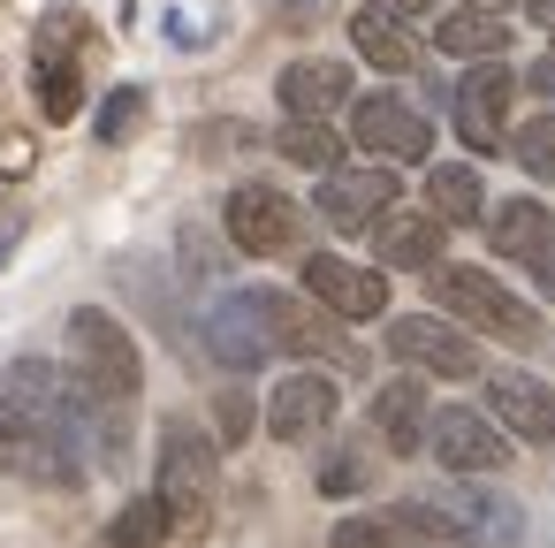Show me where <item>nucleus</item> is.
I'll return each instance as SVG.
<instances>
[{
    "label": "nucleus",
    "mask_w": 555,
    "mask_h": 548,
    "mask_svg": "<svg viewBox=\"0 0 555 548\" xmlns=\"http://www.w3.org/2000/svg\"><path fill=\"white\" fill-rule=\"evenodd\" d=\"M267 343H274V351H289V358H335V366H358V351H350L343 320H327V313L297 305L289 290H267Z\"/></svg>",
    "instance_id": "11"
},
{
    "label": "nucleus",
    "mask_w": 555,
    "mask_h": 548,
    "mask_svg": "<svg viewBox=\"0 0 555 548\" xmlns=\"http://www.w3.org/2000/svg\"><path fill=\"white\" fill-rule=\"evenodd\" d=\"M350 47H358L373 69H388V77L418 69V47H411V31H403L396 16H380V9H358V16H350Z\"/></svg>",
    "instance_id": "23"
},
{
    "label": "nucleus",
    "mask_w": 555,
    "mask_h": 548,
    "mask_svg": "<svg viewBox=\"0 0 555 548\" xmlns=\"http://www.w3.org/2000/svg\"><path fill=\"white\" fill-rule=\"evenodd\" d=\"M532 275H540V282H547V297H555V252H547V259H540Z\"/></svg>",
    "instance_id": "34"
},
{
    "label": "nucleus",
    "mask_w": 555,
    "mask_h": 548,
    "mask_svg": "<svg viewBox=\"0 0 555 548\" xmlns=\"http://www.w3.org/2000/svg\"><path fill=\"white\" fill-rule=\"evenodd\" d=\"M396 168H335V176H320V214H327V229H343V237H358V229H373L380 214H396Z\"/></svg>",
    "instance_id": "8"
},
{
    "label": "nucleus",
    "mask_w": 555,
    "mask_h": 548,
    "mask_svg": "<svg viewBox=\"0 0 555 548\" xmlns=\"http://www.w3.org/2000/svg\"><path fill=\"white\" fill-rule=\"evenodd\" d=\"M525 85H532V92L555 107V54H547V62H532V69H525Z\"/></svg>",
    "instance_id": "30"
},
{
    "label": "nucleus",
    "mask_w": 555,
    "mask_h": 548,
    "mask_svg": "<svg viewBox=\"0 0 555 548\" xmlns=\"http://www.w3.org/2000/svg\"><path fill=\"white\" fill-rule=\"evenodd\" d=\"M426 297H434L441 320L464 328V335H502V343H532V335H540L532 305H525L502 275H487V267H434V275H426Z\"/></svg>",
    "instance_id": "1"
},
{
    "label": "nucleus",
    "mask_w": 555,
    "mask_h": 548,
    "mask_svg": "<svg viewBox=\"0 0 555 548\" xmlns=\"http://www.w3.org/2000/svg\"><path fill=\"white\" fill-rule=\"evenodd\" d=\"M176 525H168V510L153 502V495H130L122 510H115V525H107V540L100 548H160Z\"/></svg>",
    "instance_id": "25"
},
{
    "label": "nucleus",
    "mask_w": 555,
    "mask_h": 548,
    "mask_svg": "<svg viewBox=\"0 0 555 548\" xmlns=\"http://www.w3.org/2000/svg\"><path fill=\"white\" fill-rule=\"evenodd\" d=\"M434 47L449 62H502L509 54V16H479V9H449L434 24Z\"/></svg>",
    "instance_id": "20"
},
{
    "label": "nucleus",
    "mask_w": 555,
    "mask_h": 548,
    "mask_svg": "<svg viewBox=\"0 0 555 548\" xmlns=\"http://www.w3.org/2000/svg\"><path fill=\"white\" fill-rule=\"evenodd\" d=\"M494 252H509L517 267H540V259L555 252V214H547L540 199H509V206L494 214Z\"/></svg>",
    "instance_id": "22"
},
{
    "label": "nucleus",
    "mask_w": 555,
    "mask_h": 548,
    "mask_svg": "<svg viewBox=\"0 0 555 548\" xmlns=\"http://www.w3.org/2000/svg\"><path fill=\"white\" fill-rule=\"evenodd\" d=\"M69 39H77L69 16H54V24L39 31V107H47L54 123L77 115V62H69Z\"/></svg>",
    "instance_id": "21"
},
{
    "label": "nucleus",
    "mask_w": 555,
    "mask_h": 548,
    "mask_svg": "<svg viewBox=\"0 0 555 548\" xmlns=\"http://www.w3.org/2000/svg\"><path fill=\"white\" fill-rule=\"evenodd\" d=\"M525 16H532V24H547V31H555V0H525Z\"/></svg>",
    "instance_id": "32"
},
{
    "label": "nucleus",
    "mask_w": 555,
    "mask_h": 548,
    "mask_svg": "<svg viewBox=\"0 0 555 548\" xmlns=\"http://www.w3.org/2000/svg\"><path fill=\"white\" fill-rule=\"evenodd\" d=\"M487 404H494V419H502L517 442L555 449V388H547L540 373H487Z\"/></svg>",
    "instance_id": "16"
},
{
    "label": "nucleus",
    "mask_w": 555,
    "mask_h": 548,
    "mask_svg": "<svg viewBox=\"0 0 555 548\" xmlns=\"http://www.w3.org/2000/svg\"><path fill=\"white\" fill-rule=\"evenodd\" d=\"M365 419H373V434L388 442V457H411V449H426V426H434V411H426V388H418L411 373L380 381V388H373V404H365Z\"/></svg>",
    "instance_id": "18"
},
{
    "label": "nucleus",
    "mask_w": 555,
    "mask_h": 548,
    "mask_svg": "<svg viewBox=\"0 0 555 548\" xmlns=\"http://www.w3.org/2000/svg\"><path fill=\"white\" fill-rule=\"evenodd\" d=\"M509 92H517V77L502 62H487V69H472L456 85V138L472 153H502L509 145Z\"/></svg>",
    "instance_id": "10"
},
{
    "label": "nucleus",
    "mask_w": 555,
    "mask_h": 548,
    "mask_svg": "<svg viewBox=\"0 0 555 548\" xmlns=\"http://www.w3.org/2000/svg\"><path fill=\"white\" fill-rule=\"evenodd\" d=\"M305 297L327 305V320H380L388 313V275L358 267V259H335V252H312L305 259Z\"/></svg>",
    "instance_id": "7"
},
{
    "label": "nucleus",
    "mask_w": 555,
    "mask_h": 548,
    "mask_svg": "<svg viewBox=\"0 0 555 548\" xmlns=\"http://www.w3.org/2000/svg\"><path fill=\"white\" fill-rule=\"evenodd\" d=\"M69 358H77V381L100 396V404H130L138 381H145V358L130 343V328L115 313H69Z\"/></svg>",
    "instance_id": "3"
},
{
    "label": "nucleus",
    "mask_w": 555,
    "mask_h": 548,
    "mask_svg": "<svg viewBox=\"0 0 555 548\" xmlns=\"http://www.w3.org/2000/svg\"><path fill=\"white\" fill-rule=\"evenodd\" d=\"M206 351L229 366V373H251L267 366V290H229L214 313H206Z\"/></svg>",
    "instance_id": "9"
},
{
    "label": "nucleus",
    "mask_w": 555,
    "mask_h": 548,
    "mask_svg": "<svg viewBox=\"0 0 555 548\" xmlns=\"http://www.w3.org/2000/svg\"><path fill=\"white\" fill-rule=\"evenodd\" d=\"M274 145H282L297 168H320V176H335V168H343V130H327V123H289Z\"/></svg>",
    "instance_id": "26"
},
{
    "label": "nucleus",
    "mask_w": 555,
    "mask_h": 548,
    "mask_svg": "<svg viewBox=\"0 0 555 548\" xmlns=\"http://www.w3.org/2000/svg\"><path fill=\"white\" fill-rule=\"evenodd\" d=\"M434 502L449 510V533H456V548H509V540L525 533L517 502H509V495H494V487H441Z\"/></svg>",
    "instance_id": "15"
},
{
    "label": "nucleus",
    "mask_w": 555,
    "mask_h": 548,
    "mask_svg": "<svg viewBox=\"0 0 555 548\" xmlns=\"http://www.w3.org/2000/svg\"><path fill=\"white\" fill-rule=\"evenodd\" d=\"M327 548H418L388 510H358V518H343L335 533H327Z\"/></svg>",
    "instance_id": "27"
},
{
    "label": "nucleus",
    "mask_w": 555,
    "mask_h": 548,
    "mask_svg": "<svg viewBox=\"0 0 555 548\" xmlns=\"http://www.w3.org/2000/svg\"><path fill=\"white\" fill-rule=\"evenodd\" d=\"M373 252H380V275L388 267H403V275H434L441 259V221L434 214H418V206H396V214H380L373 221Z\"/></svg>",
    "instance_id": "19"
},
{
    "label": "nucleus",
    "mask_w": 555,
    "mask_h": 548,
    "mask_svg": "<svg viewBox=\"0 0 555 548\" xmlns=\"http://www.w3.org/2000/svg\"><path fill=\"white\" fill-rule=\"evenodd\" d=\"M335 381L327 373H282L274 388H267V434L274 442H312V434H327L335 426Z\"/></svg>",
    "instance_id": "13"
},
{
    "label": "nucleus",
    "mask_w": 555,
    "mask_h": 548,
    "mask_svg": "<svg viewBox=\"0 0 555 548\" xmlns=\"http://www.w3.org/2000/svg\"><path fill=\"white\" fill-rule=\"evenodd\" d=\"M426 206H434V221H449V229L479 221V168H464V161H441V168L426 176Z\"/></svg>",
    "instance_id": "24"
},
{
    "label": "nucleus",
    "mask_w": 555,
    "mask_h": 548,
    "mask_svg": "<svg viewBox=\"0 0 555 548\" xmlns=\"http://www.w3.org/2000/svg\"><path fill=\"white\" fill-rule=\"evenodd\" d=\"M388 358L411 366V373H449V381L487 373L479 343H472L464 328H449L441 313H396V320H388Z\"/></svg>",
    "instance_id": "6"
},
{
    "label": "nucleus",
    "mask_w": 555,
    "mask_h": 548,
    "mask_svg": "<svg viewBox=\"0 0 555 548\" xmlns=\"http://www.w3.org/2000/svg\"><path fill=\"white\" fill-rule=\"evenodd\" d=\"M0 472H24V480H47V487H77L92 464L39 411H24L16 396H0Z\"/></svg>",
    "instance_id": "4"
},
{
    "label": "nucleus",
    "mask_w": 555,
    "mask_h": 548,
    "mask_svg": "<svg viewBox=\"0 0 555 548\" xmlns=\"http://www.w3.org/2000/svg\"><path fill=\"white\" fill-rule=\"evenodd\" d=\"M434 9L449 16V0H388V16H396V24H403V16H434Z\"/></svg>",
    "instance_id": "31"
},
{
    "label": "nucleus",
    "mask_w": 555,
    "mask_h": 548,
    "mask_svg": "<svg viewBox=\"0 0 555 548\" xmlns=\"http://www.w3.org/2000/svg\"><path fill=\"white\" fill-rule=\"evenodd\" d=\"M373 168H396V161H426L434 153V130H426V115L403 100V92H365V100H350V130H343Z\"/></svg>",
    "instance_id": "5"
},
{
    "label": "nucleus",
    "mask_w": 555,
    "mask_h": 548,
    "mask_svg": "<svg viewBox=\"0 0 555 548\" xmlns=\"http://www.w3.org/2000/svg\"><path fill=\"white\" fill-rule=\"evenodd\" d=\"M229 244L236 252H289L297 244V206L274 183H236L229 191Z\"/></svg>",
    "instance_id": "12"
},
{
    "label": "nucleus",
    "mask_w": 555,
    "mask_h": 548,
    "mask_svg": "<svg viewBox=\"0 0 555 548\" xmlns=\"http://www.w3.org/2000/svg\"><path fill=\"white\" fill-rule=\"evenodd\" d=\"M138 123H145V92H138V85L107 92V107H100V138L122 145V138H138Z\"/></svg>",
    "instance_id": "29"
},
{
    "label": "nucleus",
    "mask_w": 555,
    "mask_h": 548,
    "mask_svg": "<svg viewBox=\"0 0 555 548\" xmlns=\"http://www.w3.org/2000/svg\"><path fill=\"white\" fill-rule=\"evenodd\" d=\"M426 442H434L441 472H502L509 464V434H494V419L487 411H464V404H449L426 426Z\"/></svg>",
    "instance_id": "14"
},
{
    "label": "nucleus",
    "mask_w": 555,
    "mask_h": 548,
    "mask_svg": "<svg viewBox=\"0 0 555 548\" xmlns=\"http://www.w3.org/2000/svg\"><path fill=\"white\" fill-rule=\"evenodd\" d=\"M274 100L289 123H327L335 107H350V69L343 62H289L274 77Z\"/></svg>",
    "instance_id": "17"
},
{
    "label": "nucleus",
    "mask_w": 555,
    "mask_h": 548,
    "mask_svg": "<svg viewBox=\"0 0 555 548\" xmlns=\"http://www.w3.org/2000/svg\"><path fill=\"white\" fill-rule=\"evenodd\" d=\"M464 9H479V16H502V9H517V0H464Z\"/></svg>",
    "instance_id": "33"
},
{
    "label": "nucleus",
    "mask_w": 555,
    "mask_h": 548,
    "mask_svg": "<svg viewBox=\"0 0 555 548\" xmlns=\"http://www.w3.org/2000/svg\"><path fill=\"white\" fill-rule=\"evenodd\" d=\"M221 495V464H214V442L191 426V419H168L160 426V472H153V502L168 510V525H198Z\"/></svg>",
    "instance_id": "2"
},
{
    "label": "nucleus",
    "mask_w": 555,
    "mask_h": 548,
    "mask_svg": "<svg viewBox=\"0 0 555 548\" xmlns=\"http://www.w3.org/2000/svg\"><path fill=\"white\" fill-rule=\"evenodd\" d=\"M509 161H517L525 176H540V183H555V115H540V123H525V130H509Z\"/></svg>",
    "instance_id": "28"
}]
</instances>
